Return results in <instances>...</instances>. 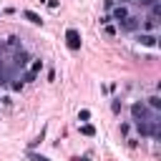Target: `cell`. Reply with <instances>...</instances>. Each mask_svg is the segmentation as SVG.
<instances>
[{
  "mask_svg": "<svg viewBox=\"0 0 161 161\" xmlns=\"http://www.w3.org/2000/svg\"><path fill=\"white\" fill-rule=\"evenodd\" d=\"M133 3H136V0H133Z\"/></svg>",
  "mask_w": 161,
  "mask_h": 161,
  "instance_id": "obj_23",
  "label": "cell"
},
{
  "mask_svg": "<svg viewBox=\"0 0 161 161\" xmlns=\"http://www.w3.org/2000/svg\"><path fill=\"white\" fill-rule=\"evenodd\" d=\"M156 25H158V23H156V20H151V18H146V23H143V28H146L148 33H153V30H156Z\"/></svg>",
  "mask_w": 161,
  "mask_h": 161,
  "instance_id": "obj_13",
  "label": "cell"
},
{
  "mask_svg": "<svg viewBox=\"0 0 161 161\" xmlns=\"http://www.w3.org/2000/svg\"><path fill=\"white\" fill-rule=\"evenodd\" d=\"M111 111L118 113V111H121V101H113V103H111Z\"/></svg>",
  "mask_w": 161,
  "mask_h": 161,
  "instance_id": "obj_18",
  "label": "cell"
},
{
  "mask_svg": "<svg viewBox=\"0 0 161 161\" xmlns=\"http://www.w3.org/2000/svg\"><path fill=\"white\" fill-rule=\"evenodd\" d=\"M65 45H68L70 50H78V48H80V33H78L75 28H68V30H65Z\"/></svg>",
  "mask_w": 161,
  "mask_h": 161,
  "instance_id": "obj_1",
  "label": "cell"
},
{
  "mask_svg": "<svg viewBox=\"0 0 161 161\" xmlns=\"http://www.w3.org/2000/svg\"><path fill=\"white\" fill-rule=\"evenodd\" d=\"M138 43H141V45H146V48H156L158 38H156L153 33H141V35H138Z\"/></svg>",
  "mask_w": 161,
  "mask_h": 161,
  "instance_id": "obj_4",
  "label": "cell"
},
{
  "mask_svg": "<svg viewBox=\"0 0 161 161\" xmlns=\"http://www.w3.org/2000/svg\"><path fill=\"white\" fill-rule=\"evenodd\" d=\"M88 118H91V111H88V108H83V111L78 113V121H88Z\"/></svg>",
  "mask_w": 161,
  "mask_h": 161,
  "instance_id": "obj_16",
  "label": "cell"
},
{
  "mask_svg": "<svg viewBox=\"0 0 161 161\" xmlns=\"http://www.w3.org/2000/svg\"><path fill=\"white\" fill-rule=\"evenodd\" d=\"M0 101H3V98H0Z\"/></svg>",
  "mask_w": 161,
  "mask_h": 161,
  "instance_id": "obj_22",
  "label": "cell"
},
{
  "mask_svg": "<svg viewBox=\"0 0 161 161\" xmlns=\"http://www.w3.org/2000/svg\"><path fill=\"white\" fill-rule=\"evenodd\" d=\"M136 3H138V5H146V8H151L156 0H136Z\"/></svg>",
  "mask_w": 161,
  "mask_h": 161,
  "instance_id": "obj_19",
  "label": "cell"
},
{
  "mask_svg": "<svg viewBox=\"0 0 161 161\" xmlns=\"http://www.w3.org/2000/svg\"><path fill=\"white\" fill-rule=\"evenodd\" d=\"M128 15H131V13H128V8H126V5H116V8H113V13H111V20H118V23H123Z\"/></svg>",
  "mask_w": 161,
  "mask_h": 161,
  "instance_id": "obj_3",
  "label": "cell"
},
{
  "mask_svg": "<svg viewBox=\"0 0 161 161\" xmlns=\"http://www.w3.org/2000/svg\"><path fill=\"white\" fill-rule=\"evenodd\" d=\"M131 116H133V121H148V111H146L143 103H133L131 106Z\"/></svg>",
  "mask_w": 161,
  "mask_h": 161,
  "instance_id": "obj_2",
  "label": "cell"
},
{
  "mask_svg": "<svg viewBox=\"0 0 161 161\" xmlns=\"http://www.w3.org/2000/svg\"><path fill=\"white\" fill-rule=\"evenodd\" d=\"M30 158H33V161H50L48 156H43V153H33V151H30Z\"/></svg>",
  "mask_w": 161,
  "mask_h": 161,
  "instance_id": "obj_17",
  "label": "cell"
},
{
  "mask_svg": "<svg viewBox=\"0 0 161 161\" xmlns=\"http://www.w3.org/2000/svg\"><path fill=\"white\" fill-rule=\"evenodd\" d=\"M80 133H83V136H96V128H93L91 123H83V126H80Z\"/></svg>",
  "mask_w": 161,
  "mask_h": 161,
  "instance_id": "obj_11",
  "label": "cell"
},
{
  "mask_svg": "<svg viewBox=\"0 0 161 161\" xmlns=\"http://www.w3.org/2000/svg\"><path fill=\"white\" fill-rule=\"evenodd\" d=\"M70 161H91V158H88V156H73Z\"/></svg>",
  "mask_w": 161,
  "mask_h": 161,
  "instance_id": "obj_21",
  "label": "cell"
},
{
  "mask_svg": "<svg viewBox=\"0 0 161 161\" xmlns=\"http://www.w3.org/2000/svg\"><path fill=\"white\" fill-rule=\"evenodd\" d=\"M13 60H15V68H25V65L30 63V55H28V53L20 48V50L15 53V58H13Z\"/></svg>",
  "mask_w": 161,
  "mask_h": 161,
  "instance_id": "obj_5",
  "label": "cell"
},
{
  "mask_svg": "<svg viewBox=\"0 0 161 161\" xmlns=\"http://www.w3.org/2000/svg\"><path fill=\"white\" fill-rule=\"evenodd\" d=\"M23 18H25V20H30L33 25H43V18H40L38 13H33V10H23Z\"/></svg>",
  "mask_w": 161,
  "mask_h": 161,
  "instance_id": "obj_6",
  "label": "cell"
},
{
  "mask_svg": "<svg viewBox=\"0 0 161 161\" xmlns=\"http://www.w3.org/2000/svg\"><path fill=\"white\" fill-rule=\"evenodd\" d=\"M5 45L13 48V50H18V48H20V38H18V35H10V38L5 40Z\"/></svg>",
  "mask_w": 161,
  "mask_h": 161,
  "instance_id": "obj_10",
  "label": "cell"
},
{
  "mask_svg": "<svg viewBox=\"0 0 161 161\" xmlns=\"http://www.w3.org/2000/svg\"><path fill=\"white\" fill-rule=\"evenodd\" d=\"M136 25H138V18H133V15H128V18L121 23V28H123V30H133Z\"/></svg>",
  "mask_w": 161,
  "mask_h": 161,
  "instance_id": "obj_8",
  "label": "cell"
},
{
  "mask_svg": "<svg viewBox=\"0 0 161 161\" xmlns=\"http://www.w3.org/2000/svg\"><path fill=\"white\" fill-rule=\"evenodd\" d=\"M28 70H30L33 75H38V73L43 70V60H40V58H30V68H28Z\"/></svg>",
  "mask_w": 161,
  "mask_h": 161,
  "instance_id": "obj_7",
  "label": "cell"
},
{
  "mask_svg": "<svg viewBox=\"0 0 161 161\" xmlns=\"http://www.w3.org/2000/svg\"><path fill=\"white\" fill-rule=\"evenodd\" d=\"M148 18H151V20H156V23H158V18H161V3H158V0H156V3H153V5H151V15H148Z\"/></svg>",
  "mask_w": 161,
  "mask_h": 161,
  "instance_id": "obj_9",
  "label": "cell"
},
{
  "mask_svg": "<svg viewBox=\"0 0 161 161\" xmlns=\"http://www.w3.org/2000/svg\"><path fill=\"white\" fill-rule=\"evenodd\" d=\"M148 106L158 111V108H161V98H158V96H151V98H148Z\"/></svg>",
  "mask_w": 161,
  "mask_h": 161,
  "instance_id": "obj_14",
  "label": "cell"
},
{
  "mask_svg": "<svg viewBox=\"0 0 161 161\" xmlns=\"http://www.w3.org/2000/svg\"><path fill=\"white\" fill-rule=\"evenodd\" d=\"M35 78H38V75H33V73H30V70H25V73H23V78H20V80H23V83H30V80H35Z\"/></svg>",
  "mask_w": 161,
  "mask_h": 161,
  "instance_id": "obj_15",
  "label": "cell"
},
{
  "mask_svg": "<svg viewBox=\"0 0 161 161\" xmlns=\"http://www.w3.org/2000/svg\"><path fill=\"white\" fill-rule=\"evenodd\" d=\"M128 131H131V126H128V123H121V133H123V136H126V133H128Z\"/></svg>",
  "mask_w": 161,
  "mask_h": 161,
  "instance_id": "obj_20",
  "label": "cell"
},
{
  "mask_svg": "<svg viewBox=\"0 0 161 161\" xmlns=\"http://www.w3.org/2000/svg\"><path fill=\"white\" fill-rule=\"evenodd\" d=\"M103 33H106L108 38H113V35H116L118 30H116V25H111V23H106V25H103Z\"/></svg>",
  "mask_w": 161,
  "mask_h": 161,
  "instance_id": "obj_12",
  "label": "cell"
}]
</instances>
